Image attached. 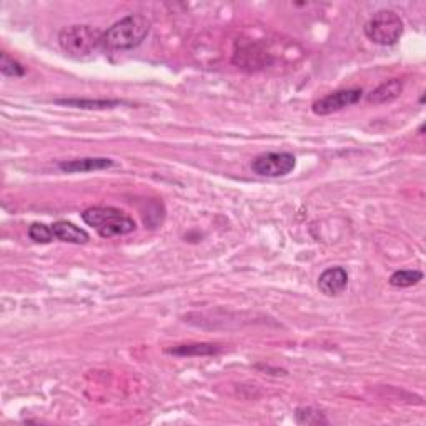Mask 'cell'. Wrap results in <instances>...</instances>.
<instances>
[{
	"label": "cell",
	"mask_w": 426,
	"mask_h": 426,
	"mask_svg": "<svg viewBox=\"0 0 426 426\" xmlns=\"http://www.w3.org/2000/svg\"><path fill=\"white\" fill-rule=\"evenodd\" d=\"M150 32V21L140 14H132L103 32V47L110 51H130L140 46Z\"/></svg>",
	"instance_id": "6da1fadb"
},
{
	"label": "cell",
	"mask_w": 426,
	"mask_h": 426,
	"mask_svg": "<svg viewBox=\"0 0 426 426\" xmlns=\"http://www.w3.org/2000/svg\"><path fill=\"white\" fill-rule=\"evenodd\" d=\"M82 220L88 227H93L103 239L132 234L137 229L135 222L122 210L113 207H92L82 213Z\"/></svg>",
	"instance_id": "7a4b0ae2"
},
{
	"label": "cell",
	"mask_w": 426,
	"mask_h": 426,
	"mask_svg": "<svg viewBox=\"0 0 426 426\" xmlns=\"http://www.w3.org/2000/svg\"><path fill=\"white\" fill-rule=\"evenodd\" d=\"M62 51L72 57H88L103 46V33L90 26H71L58 33Z\"/></svg>",
	"instance_id": "3957f363"
},
{
	"label": "cell",
	"mask_w": 426,
	"mask_h": 426,
	"mask_svg": "<svg viewBox=\"0 0 426 426\" xmlns=\"http://www.w3.org/2000/svg\"><path fill=\"white\" fill-rule=\"evenodd\" d=\"M365 36L378 46H395L403 36V21L393 11L376 12L363 27Z\"/></svg>",
	"instance_id": "277c9868"
},
{
	"label": "cell",
	"mask_w": 426,
	"mask_h": 426,
	"mask_svg": "<svg viewBox=\"0 0 426 426\" xmlns=\"http://www.w3.org/2000/svg\"><path fill=\"white\" fill-rule=\"evenodd\" d=\"M296 158L289 152H270L261 153L251 162V168L256 175L279 178L285 177L295 170Z\"/></svg>",
	"instance_id": "5b68a950"
},
{
	"label": "cell",
	"mask_w": 426,
	"mask_h": 426,
	"mask_svg": "<svg viewBox=\"0 0 426 426\" xmlns=\"http://www.w3.org/2000/svg\"><path fill=\"white\" fill-rule=\"evenodd\" d=\"M363 97V92L361 88H345V90H336L333 93H328V95L321 97L320 100H316L313 105H311V110L316 115H330V113L340 112L343 108L355 105L358 103Z\"/></svg>",
	"instance_id": "8992f818"
},
{
	"label": "cell",
	"mask_w": 426,
	"mask_h": 426,
	"mask_svg": "<svg viewBox=\"0 0 426 426\" xmlns=\"http://www.w3.org/2000/svg\"><path fill=\"white\" fill-rule=\"evenodd\" d=\"M348 286V274L341 266L325 270L318 279V290L325 296H338Z\"/></svg>",
	"instance_id": "52a82bcc"
},
{
	"label": "cell",
	"mask_w": 426,
	"mask_h": 426,
	"mask_svg": "<svg viewBox=\"0 0 426 426\" xmlns=\"http://www.w3.org/2000/svg\"><path fill=\"white\" fill-rule=\"evenodd\" d=\"M52 227V234L53 239L66 241V244H87L90 240V237L80 227L71 224V222H57V224L51 225Z\"/></svg>",
	"instance_id": "ba28073f"
},
{
	"label": "cell",
	"mask_w": 426,
	"mask_h": 426,
	"mask_svg": "<svg viewBox=\"0 0 426 426\" xmlns=\"http://www.w3.org/2000/svg\"><path fill=\"white\" fill-rule=\"evenodd\" d=\"M115 165V162L110 158H77L71 162H61L58 168L67 173H83L92 170H103V168H110Z\"/></svg>",
	"instance_id": "9c48e42d"
},
{
	"label": "cell",
	"mask_w": 426,
	"mask_h": 426,
	"mask_svg": "<svg viewBox=\"0 0 426 426\" xmlns=\"http://www.w3.org/2000/svg\"><path fill=\"white\" fill-rule=\"evenodd\" d=\"M403 92V82L398 78H391L386 80L375 88L373 92L368 95V102L373 105H383V103H390L396 100Z\"/></svg>",
	"instance_id": "30bf717a"
},
{
	"label": "cell",
	"mask_w": 426,
	"mask_h": 426,
	"mask_svg": "<svg viewBox=\"0 0 426 426\" xmlns=\"http://www.w3.org/2000/svg\"><path fill=\"white\" fill-rule=\"evenodd\" d=\"M167 353L175 356H210L220 353V346L213 343H193V345H178L175 348H168Z\"/></svg>",
	"instance_id": "8fae6325"
},
{
	"label": "cell",
	"mask_w": 426,
	"mask_h": 426,
	"mask_svg": "<svg viewBox=\"0 0 426 426\" xmlns=\"http://www.w3.org/2000/svg\"><path fill=\"white\" fill-rule=\"evenodd\" d=\"M58 105L76 107V108H113L117 105H122L120 100H92V98H63V100H56Z\"/></svg>",
	"instance_id": "7c38bea8"
},
{
	"label": "cell",
	"mask_w": 426,
	"mask_h": 426,
	"mask_svg": "<svg viewBox=\"0 0 426 426\" xmlns=\"http://www.w3.org/2000/svg\"><path fill=\"white\" fill-rule=\"evenodd\" d=\"M423 280V274L420 270H398L390 276V285L396 289H408Z\"/></svg>",
	"instance_id": "4fadbf2b"
},
{
	"label": "cell",
	"mask_w": 426,
	"mask_h": 426,
	"mask_svg": "<svg viewBox=\"0 0 426 426\" xmlns=\"http://www.w3.org/2000/svg\"><path fill=\"white\" fill-rule=\"evenodd\" d=\"M0 72L6 77H22L26 73V68L22 67V63L14 61L12 57H9L6 52L0 56Z\"/></svg>",
	"instance_id": "5bb4252c"
},
{
	"label": "cell",
	"mask_w": 426,
	"mask_h": 426,
	"mask_svg": "<svg viewBox=\"0 0 426 426\" xmlns=\"http://www.w3.org/2000/svg\"><path fill=\"white\" fill-rule=\"evenodd\" d=\"M28 237H31V240L37 241V244H51L52 240H56L52 234V227H48L46 224L31 225V229H28Z\"/></svg>",
	"instance_id": "9a60e30c"
},
{
	"label": "cell",
	"mask_w": 426,
	"mask_h": 426,
	"mask_svg": "<svg viewBox=\"0 0 426 426\" xmlns=\"http://www.w3.org/2000/svg\"><path fill=\"white\" fill-rule=\"evenodd\" d=\"M296 421L301 425H320V423H328L326 418L320 411L313 408H298L296 410Z\"/></svg>",
	"instance_id": "2e32d148"
}]
</instances>
